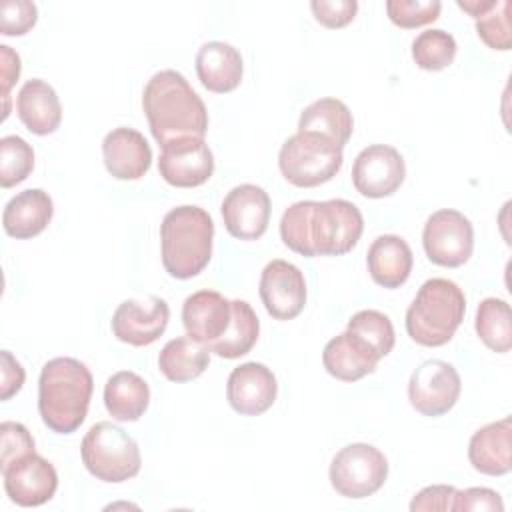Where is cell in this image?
I'll use <instances>...</instances> for the list:
<instances>
[{"instance_id":"obj_22","label":"cell","mask_w":512,"mask_h":512,"mask_svg":"<svg viewBox=\"0 0 512 512\" xmlns=\"http://www.w3.org/2000/svg\"><path fill=\"white\" fill-rule=\"evenodd\" d=\"M378 354L356 334L342 332L328 340L322 352V364L330 376L342 382H356L372 374L378 366Z\"/></svg>"},{"instance_id":"obj_19","label":"cell","mask_w":512,"mask_h":512,"mask_svg":"<svg viewBox=\"0 0 512 512\" xmlns=\"http://www.w3.org/2000/svg\"><path fill=\"white\" fill-rule=\"evenodd\" d=\"M102 158L112 178L138 180L150 170L152 148L138 130L120 126L104 136Z\"/></svg>"},{"instance_id":"obj_25","label":"cell","mask_w":512,"mask_h":512,"mask_svg":"<svg viewBox=\"0 0 512 512\" xmlns=\"http://www.w3.org/2000/svg\"><path fill=\"white\" fill-rule=\"evenodd\" d=\"M366 264L372 280L378 286L394 290L408 280L414 256L404 238L396 234H382L370 244Z\"/></svg>"},{"instance_id":"obj_39","label":"cell","mask_w":512,"mask_h":512,"mask_svg":"<svg viewBox=\"0 0 512 512\" xmlns=\"http://www.w3.org/2000/svg\"><path fill=\"white\" fill-rule=\"evenodd\" d=\"M458 488L450 484H432L422 488L410 502L412 512H430V510H454V500H456Z\"/></svg>"},{"instance_id":"obj_23","label":"cell","mask_w":512,"mask_h":512,"mask_svg":"<svg viewBox=\"0 0 512 512\" xmlns=\"http://www.w3.org/2000/svg\"><path fill=\"white\" fill-rule=\"evenodd\" d=\"M242 72V56L232 44L212 40L200 46L196 54V74L206 90L214 94L232 92L238 88Z\"/></svg>"},{"instance_id":"obj_21","label":"cell","mask_w":512,"mask_h":512,"mask_svg":"<svg viewBox=\"0 0 512 512\" xmlns=\"http://www.w3.org/2000/svg\"><path fill=\"white\" fill-rule=\"evenodd\" d=\"M54 214V202L42 188H28L12 196L2 212L4 232L16 240H28L46 230Z\"/></svg>"},{"instance_id":"obj_35","label":"cell","mask_w":512,"mask_h":512,"mask_svg":"<svg viewBox=\"0 0 512 512\" xmlns=\"http://www.w3.org/2000/svg\"><path fill=\"white\" fill-rule=\"evenodd\" d=\"M442 4L438 0H388L386 12L394 26L412 30L432 24L440 16Z\"/></svg>"},{"instance_id":"obj_26","label":"cell","mask_w":512,"mask_h":512,"mask_svg":"<svg viewBox=\"0 0 512 512\" xmlns=\"http://www.w3.org/2000/svg\"><path fill=\"white\" fill-rule=\"evenodd\" d=\"M150 404V388L142 376L132 370L112 374L104 384V406L118 422H136Z\"/></svg>"},{"instance_id":"obj_15","label":"cell","mask_w":512,"mask_h":512,"mask_svg":"<svg viewBox=\"0 0 512 512\" xmlns=\"http://www.w3.org/2000/svg\"><path fill=\"white\" fill-rule=\"evenodd\" d=\"M170 320L168 302L160 296L148 300H124L112 314L114 336L130 346H148L156 342Z\"/></svg>"},{"instance_id":"obj_18","label":"cell","mask_w":512,"mask_h":512,"mask_svg":"<svg viewBox=\"0 0 512 512\" xmlns=\"http://www.w3.org/2000/svg\"><path fill=\"white\" fill-rule=\"evenodd\" d=\"M232 320V300L216 290H198L182 304V324L186 336L210 346L216 342Z\"/></svg>"},{"instance_id":"obj_17","label":"cell","mask_w":512,"mask_h":512,"mask_svg":"<svg viewBox=\"0 0 512 512\" xmlns=\"http://www.w3.org/2000/svg\"><path fill=\"white\" fill-rule=\"evenodd\" d=\"M278 396L274 372L262 362H244L236 366L226 382V398L232 410L242 416L266 412Z\"/></svg>"},{"instance_id":"obj_24","label":"cell","mask_w":512,"mask_h":512,"mask_svg":"<svg viewBox=\"0 0 512 512\" xmlns=\"http://www.w3.org/2000/svg\"><path fill=\"white\" fill-rule=\"evenodd\" d=\"M16 112L26 130L36 136L56 132L62 122V106L58 94L48 82L40 78H32L22 84L16 96Z\"/></svg>"},{"instance_id":"obj_7","label":"cell","mask_w":512,"mask_h":512,"mask_svg":"<svg viewBox=\"0 0 512 512\" xmlns=\"http://www.w3.org/2000/svg\"><path fill=\"white\" fill-rule=\"evenodd\" d=\"M344 148L314 132L292 134L278 152L282 176L298 188H314L332 180L344 162Z\"/></svg>"},{"instance_id":"obj_34","label":"cell","mask_w":512,"mask_h":512,"mask_svg":"<svg viewBox=\"0 0 512 512\" xmlns=\"http://www.w3.org/2000/svg\"><path fill=\"white\" fill-rule=\"evenodd\" d=\"M510 6L508 0H492L490 8L474 18L478 38L492 50L506 52L512 46Z\"/></svg>"},{"instance_id":"obj_8","label":"cell","mask_w":512,"mask_h":512,"mask_svg":"<svg viewBox=\"0 0 512 512\" xmlns=\"http://www.w3.org/2000/svg\"><path fill=\"white\" fill-rule=\"evenodd\" d=\"M332 488L350 500H362L376 494L388 478V460L372 444L354 442L340 448L330 462Z\"/></svg>"},{"instance_id":"obj_32","label":"cell","mask_w":512,"mask_h":512,"mask_svg":"<svg viewBox=\"0 0 512 512\" xmlns=\"http://www.w3.org/2000/svg\"><path fill=\"white\" fill-rule=\"evenodd\" d=\"M348 332L362 338L378 358H384L392 352L396 336L390 318L378 310H360L348 320Z\"/></svg>"},{"instance_id":"obj_29","label":"cell","mask_w":512,"mask_h":512,"mask_svg":"<svg viewBox=\"0 0 512 512\" xmlns=\"http://www.w3.org/2000/svg\"><path fill=\"white\" fill-rule=\"evenodd\" d=\"M260 334V320L246 300H232V320L226 332L206 346L212 354L234 360L248 354Z\"/></svg>"},{"instance_id":"obj_40","label":"cell","mask_w":512,"mask_h":512,"mask_svg":"<svg viewBox=\"0 0 512 512\" xmlns=\"http://www.w3.org/2000/svg\"><path fill=\"white\" fill-rule=\"evenodd\" d=\"M454 510H458V512H462V510L464 512H468V510L502 512L504 502H502V498L496 490L484 488V486H474V488H466V490L456 492Z\"/></svg>"},{"instance_id":"obj_1","label":"cell","mask_w":512,"mask_h":512,"mask_svg":"<svg viewBox=\"0 0 512 512\" xmlns=\"http://www.w3.org/2000/svg\"><path fill=\"white\" fill-rule=\"evenodd\" d=\"M362 230V212L344 198L300 200L290 204L280 218L282 242L306 258L348 254Z\"/></svg>"},{"instance_id":"obj_13","label":"cell","mask_w":512,"mask_h":512,"mask_svg":"<svg viewBox=\"0 0 512 512\" xmlns=\"http://www.w3.org/2000/svg\"><path fill=\"white\" fill-rule=\"evenodd\" d=\"M160 176L176 188H196L214 174V154L204 138H180L162 146Z\"/></svg>"},{"instance_id":"obj_33","label":"cell","mask_w":512,"mask_h":512,"mask_svg":"<svg viewBox=\"0 0 512 512\" xmlns=\"http://www.w3.org/2000/svg\"><path fill=\"white\" fill-rule=\"evenodd\" d=\"M32 170H34L32 146L16 134L0 138V186L12 188L24 182Z\"/></svg>"},{"instance_id":"obj_14","label":"cell","mask_w":512,"mask_h":512,"mask_svg":"<svg viewBox=\"0 0 512 512\" xmlns=\"http://www.w3.org/2000/svg\"><path fill=\"white\" fill-rule=\"evenodd\" d=\"M260 300L274 320L296 318L306 304V280L288 260H272L260 274Z\"/></svg>"},{"instance_id":"obj_2","label":"cell","mask_w":512,"mask_h":512,"mask_svg":"<svg viewBox=\"0 0 512 512\" xmlns=\"http://www.w3.org/2000/svg\"><path fill=\"white\" fill-rule=\"evenodd\" d=\"M142 108L150 132L160 146L180 138L206 136V106L190 82L176 70H160L146 82Z\"/></svg>"},{"instance_id":"obj_20","label":"cell","mask_w":512,"mask_h":512,"mask_svg":"<svg viewBox=\"0 0 512 512\" xmlns=\"http://www.w3.org/2000/svg\"><path fill=\"white\" fill-rule=\"evenodd\" d=\"M472 468L486 476H504L512 468V422L502 418L478 428L468 442Z\"/></svg>"},{"instance_id":"obj_37","label":"cell","mask_w":512,"mask_h":512,"mask_svg":"<svg viewBox=\"0 0 512 512\" xmlns=\"http://www.w3.org/2000/svg\"><path fill=\"white\" fill-rule=\"evenodd\" d=\"M32 452H36L34 438L24 424L12 420L0 424V468Z\"/></svg>"},{"instance_id":"obj_3","label":"cell","mask_w":512,"mask_h":512,"mask_svg":"<svg viewBox=\"0 0 512 512\" xmlns=\"http://www.w3.org/2000/svg\"><path fill=\"white\" fill-rule=\"evenodd\" d=\"M94 378L88 366L70 356H58L42 366L38 378V412L52 432L72 434L86 420Z\"/></svg>"},{"instance_id":"obj_27","label":"cell","mask_w":512,"mask_h":512,"mask_svg":"<svg viewBox=\"0 0 512 512\" xmlns=\"http://www.w3.org/2000/svg\"><path fill=\"white\" fill-rule=\"evenodd\" d=\"M354 118L350 108L338 98H320L308 104L298 118V132L320 134L340 148H344L352 136Z\"/></svg>"},{"instance_id":"obj_28","label":"cell","mask_w":512,"mask_h":512,"mask_svg":"<svg viewBox=\"0 0 512 512\" xmlns=\"http://www.w3.org/2000/svg\"><path fill=\"white\" fill-rule=\"evenodd\" d=\"M210 364V350L192 340L190 336H178L164 344L158 354L160 372L176 384L190 382L204 374Z\"/></svg>"},{"instance_id":"obj_12","label":"cell","mask_w":512,"mask_h":512,"mask_svg":"<svg viewBox=\"0 0 512 512\" xmlns=\"http://www.w3.org/2000/svg\"><path fill=\"white\" fill-rule=\"evenodd\" d=\"M0 472L6 496L22 508L42 506L56 494V468L36 452L12 460L4 468H0Z\"/></svg>"},{"instance_id":"obj_11","label":"cell","mask_w":512,"mask_h":512,"mask_svg":"<svg viewBox=\"0 0 512 512\" xmlns=\"http://www.w3.org/2000/svg\"><path fill=\"white\" fill-rule=\"evenodd\" d=\"M406 178L402 154L388 144L366 146L352 164V184L366 198L392 196Z\"/></svg>"},{"instance_id":"obj_38","label":"cell","mask_w":512,"mask_h":512,"mask_svg":"<svg viewBox=\"0 0 512 512\" xmlns=\"http://www.w3.org/2000/svg\"><path fill=\"white\" fill-rule=\"evenodd\" d=\"M310 10L316 18L326 28H344L350 24L358 12V2L356 0H314L310 2Z\"/></svg>"},{"instance_id":"obj_42","label":"cell","mask_w":512,"mask_h":512,"mask_svg":"<svg viewBox=\"0 0 512 512\" xmlns=\"http://www.w3.org/2000/svg\"><path fill=\"white\" fill-rule=\"evenodd\" d=\"M20 56L6 44L0 46V76H2V100H4V114L2 120L8 118L10 114V88L18 82L20 78Z\"/></svg>"},{"instance_id":"obj_30","label":"cell","mask_w":512,"mask_h":512,"mask_svg":"<svg viewBox=\"0 0 512 512\" xmlns=\"http://www.w3.org/2000/svg\"><path fill=\"white\" fill-rule=\"evenodd\" d=\"M474 328L486 348L498 354L508 352L512 346V316L508 302L502 298H484L478 304Z\"/></svg>"},{"instance_id":"obj_9","label":"cell","mask_w":512,"mask_h":512,"mask_svg":"<svg viewBox=\"0 0 512 512\" xmlns=\"http://www.w3.org/2000/svg\"><path fill=\"white\" fill-rule=\"evenodd\" d=\"M422 246L432 264L458 268L470 260L474 250L472 222L458 210L442 208L428 216L422 230Z\"/></svg>"},{"instance_id":"obj_6","label":"cell","mask_w":512,"mask_h":512,"mask_svg":"<svg viewBox=\"0 0 512 512\" xmlns=\"http://www.w3.org/2000/svg\"><path fill=\"white\" fill-rule=\"evenodd\" d=\"M86 470L110 484H120L140 472L142 458L136 440L118 424L102 420L90 426L80 444Z\"/></svg>"},{"instance_id":"obj_5","label":"cell","mask_w":512,"mask_h":512,"mask_svg":"<svg viewBox=\"0 0 512 512\" xmlns=\"http://www.w3.org/2000/svg\"><path fill=\"white\" fill-rule=\"evenodd\" d=\"M464 312L462 288L448 278H430L418 288L406 310V332L420 346H444L462 324Z\"/></svg>"},{"instance_id":"obj_4","label":"cell","mask_w":512,"mask_h":512,"mask_svg":"<svg viewBox=\"0 0 512 512\" xmlns=\"http://www.w3.org/2000/svg\"><path fill=\"white\" fill-rule=\"evenodd\" d=\"M212 240L214 222L204 208L192 204L172 208L160 224L164 270L178 280L200 274L212 258Z\"/></svg>"},{"instance_id":"obj_41","label":"cell","mask_w":512,"mask_h":512,"mask_svg":"<svg viewBox=\"0 0 512 512\" xmlns=\"http://www.w3.org/2000/svg\"><path fill=\"white\" fill-rule=\"evenodd\" d=\"M0 360V400H10L16 392H20L26 380V372L10 350H2Z\"/></svg>"},{"instance_id":"obj_43","label":"cell","mask_w":512,"mask_h":512,"mask_svg":"<svg viewBox=\"0 0 512 512\" xmlns=\"http://www.w3.org/2000/svg\"><path fill=\"white\" fill-rule=\"evenodd\" d=\"M456 4H458L460 10H464V12L470 14L472 18H476V16H480L482 12H486V10L490 8L492 0H464V2L458 0Z\"/></svg>"},{"instance_id":"obj_10","label":"cell","mask_w":512,"mask_h":512,"mask_svg":"<svg viewBox=\"0 0 512 512\" xmlns=\"http://www.w3.org/2000/svg\"><path fill=\"white\" fill-rule=\"evenodd\" d=\"M462 380L458 370L444 360L422 362L408 380V400L422 416H442L460 398Z\"/></svg>"},{"instance_id":"obj_16","label":"cell","mask_w":512,"mask_h":512,"mask_svg":"<svg viewBox=\"0 0 512 512\" xmlns=\"http://www.w3.org/2000/svg\"><path fill=\"white\" fill-rule=\"evenodd\" d=\"M222 220L230 236L238 240H258L270 224V196L262 186H234L222 200Z\"/></svg>"},{"instance_id":"obj_36","label":"cell","mask_w":512,"mask_h":512,"mask_svg":"<svg viewBox=\"0 0 512 512\" xmlns=\"http://www.w3.org/2000/svg\"><path fill=\"white\" fill-rule=\"evenodd\" d=\"M38 8L30 0H4L0 4V32L4 36H22L34 28Z\"/></svg>"},{"instance_id":"obj_31","label":"cell","mask_w":512,"mask_h":512,"mask_svg":"<svg viewBox=\"0 0 512 512\" xmlns=\"http://www.w3.org/2000/svg\"><path fill=\"white\" fill-rule=\"evenodd\" d=\"M456 40L442 28H430L420 32L412 40V58L418 68L438 72L448 68L456 58Z\"/></svg>"}]
</instances>
